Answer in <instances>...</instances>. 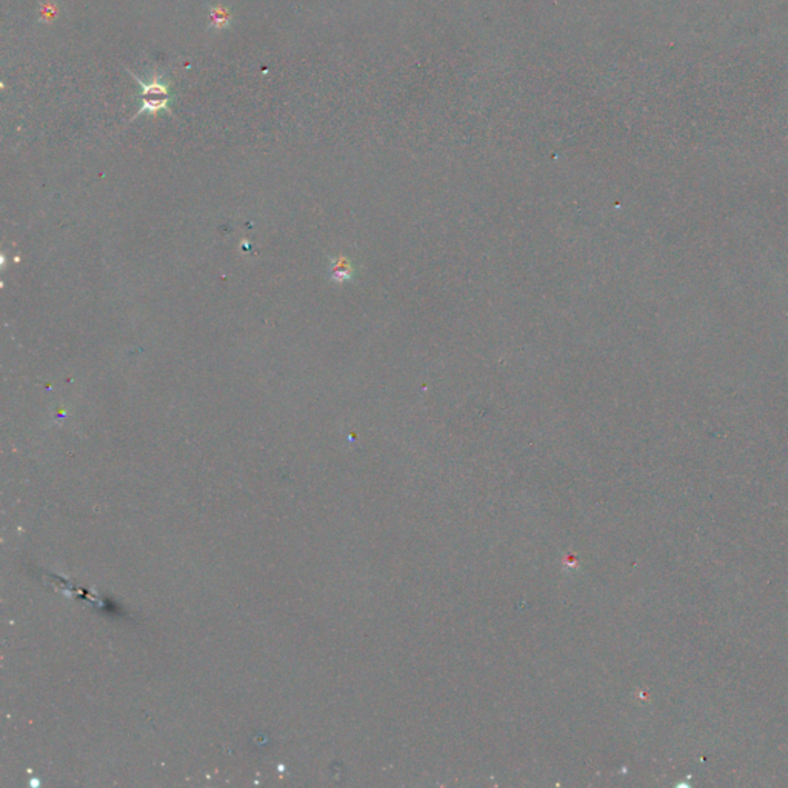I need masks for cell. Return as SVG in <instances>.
Wrapping results in <instances>:
<instances>
[{"mask_svg": "<svg viewBox=\"0 0 788 788\" xmlns=\"http://www.w3.org/2000/svg\"><path fill=\"white\" fill-rule=\"evenodd\" d=\"M128 74L134 79L139 85H141V92H139V96H142V97H150V96L171 97L170 81H165L163 74H161V72L154 71L153 79H151L150 82H143L142 79H139L134 72H131L130 70H128Z\"/></svg>", "mask_w": 788, "mask_h": 788, "instance_id": "cell-1", "label": "cell"}, {"mask_svg": "<svg viewBox=\"0 0 788 788\" xmlns=\"http://www.w3.org/2000/svg\"><path fill=\"white\" fill-rule=\"evenodd\" d=\"M170 102H171V97H165V96H157L156 99L153 97H143L142 99V107L139 110L134 116L131 117L132 122L136 117H141L142 114H148V116H157L161 111L168 112L170 116H174L173 111L170 108Z\"/></svg>", "mask_w": 788, "mask_h": 788, "instance_id": "cell-2", "label": "cell"}, {"mask_svg": "<svg viewBox=\"0 0 788 788\" xmlns=\"http://www.w3.org/2000/svg\"><path fill=\"white\" fill-rule=\"evenodd\" d=\"M231 21H233V16H231V11L227 6L223 5L210 6V25H208L210 30L219 31L230 28Z\"/></svg>", "mask_w": 788, "mask_h": 788, "instance_id": "cell-3", "label": "cell"}, {"mask_svg": "<svg viewBox=\"0 0 788 788\" xmlns=\"http://www.w3.org/2000/svg\"><path fill=\"white\" fill-rule=\"evenodd\" d=\"M351 274H353V270H351L348 262L341 259V263H336V265H334V271H333V279H334V281H345V279H350Z\"/></svg>", "mask_w": 788, "mask_h": 788, "instance_id": "cell-4", "label": "cell"}]
</instances>
